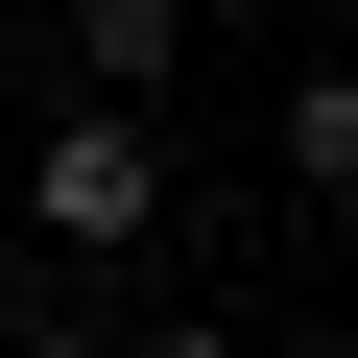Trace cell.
Here are the masks:
<instances>
[{
  "label": "cell",
  "instance_id": "cell-1",
  "mask_svg": "<svg viewBox=\"0 0 358 358\" xmlns=\"http://www.w3.org/2000/svg\"><path fill=\"white\" fill-rule=\"evenodd\" d=\"M0 167H24V239L48 263H143V215H167V120L143 96H72V120L0 143Z\"/></svg>",
  "mask_w": 358,
  "mask_h": 358
},
{
  "label": "cell",
  "instance_id": "cell-2",
  "mask_svg": "<svg viewBox=\"0 0 358 358\" xmlns=\"http://www.w3.org/2000/svg\"><path fill=\"white\" fill-rule=\"evenodd\" d=\"M167 72H192V0H72V96H143L167 120Z\"/></svg>",
  "mask_w": 358,
  "mask_h": 358
},
{
  "label": "cell",
  "instance_id": "cell-3",
  "mask_svg": "<svg viewBox=\"0 0 358 358\" xmlns=\"http://www.w3.org/2000/svg\"><path fill=\"white\" fill-rule=\"evenodd\" d=\"M287 192H310V215H358V72H310V96H287Z\"/></svg>",
  "mask_w": 358,
  "mask_h": 358
},
{
  "label": "cell",
  "instance_id": "cell-4",
  "mask_svg": "<svg viewBox=\"0 0 358 358\" xmlns=\"http://www.w3.org/2000/svg\"><path fill=\"white\" fill-rule=\"evenodd\" d=\"M120 358H263V334H120Z\"/></svg>",
  "mask_w": 358,
  "mask_h": 358
},
{
  "label": "cell",
  "instance_id": "cell-5",
  "mask_svg": "<svg viewBox=\"0 0 358 358\" xmlns=\"http://www.w3.org/2000/svg\"><path fill=\"white\" fill-rule=\"evenodd\" d=\"M310 358H358V310H334V334H310Z\"/></svg>",
  "mask_w": 358,
  "mask_h": 358
},
{
  "label": "cell",
  "instance_id": "cell-6",
  "mask_svg": "<svg viewBox=\"0 0 358 358\" xmlns=\"http://www.w3.org/2000/svg\"><path fill=\"white\" fill-rule=\"evenodd\" d=\"M0 143H24V96H0Z\"/></svg>",
  "mask_w": 358,
  "mask_h": 358
}]
</instances>
